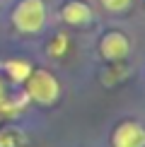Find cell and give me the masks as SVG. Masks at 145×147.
<instances>
[{
  "mask_svg": "<svg viewBox=\"0 0 145 147\" xmlns=\"http://www.w3.org/2000/svg\"><path fill=\"white\" fill-rule=\"evenodd\" d=\"M12 24L24 34H36L46 24V5L44 0H20L12 12Z\"/></svg>",
  "mask_w": 145,
  "mask_h": 147,
  "instance_id": "1",
  "label": "cell"
},
{
  "mask_svg": "<svg viewBox=\"0 0 145 147\" xmlns=\"http://www.w3.org/2000/svg\"><path fill=\"white\" fill-rule=\"evenodd\" d=\"M27 96L39 104H53L60 94V87H58V80L51 75L48 70H32V75L27 80Z\"/></svg>",
  "mask_w": 145,
  "mask_h": 147,
  "instance_id": "2",
  "label": "cell"
},
{
  "mask_svg": "<svg viewBox=\"0 0 145 147\" xmlns=\"http://www.w3.org/2000/svg\"><path fill=\"white\" fill-rule=\"evenodd\" d=\"M114 147H145V128L136 121L121 123L111 135Z\"/></svg>",
  "mask_w": 145,
  "mask_h": 147,
  "instance_id": "3",
  "label": "cell"
},
{
  "mask_svg": "<svg viewBox=\"0 0 145 147\" xmlns=\"http://www.w3.org/2000/svg\"><path fill=\"white\" fill-rule=\"evenodd\" d=\"M99 48H102V56H104L106 60H123L126 56H128L131 44H128V39H126L121 32H109V34L102 36Z\"/></svg>",
  "mask_w": 145,
  "mask_h": 147,
  "instance_id": "4",
  "label": "cell"
},
{
  "mask_svg": "<svg viewBox=\"0 0 145 147\" xmlns=\"http://www.w3.org/2000/svg\"><path fill=\"white\" fill-rule=\"evenodd\" d=\"M60 17H63L68 24H75V27H80V24H87L92 20V10H89L87 3H82V0H70V3L63 5V10H60Z\"/></svg>",
  "mask_w": 145,
  "mask_h": 147,
  "instance_id": "5",
  "label": "cell"
},
{
  "mask_svg": "<svg viewBox=\"0 0 145 147\" xmlns=\"http://www.w3.org/2000/svg\"><path fill=\"white\" fill-rule=\"evenodd\" d=\"M27 92L24 94H20L17 99H10V94L5 92V84H3V80H0V113H15L20 106H24L27 104Z\"/></svg>",
  "mask_w": 145,
  "mask_h": 147,
  "instance_id": "6",
  "label": "cell"
},
{
  "mask_svg": "<svg viewBox=\"0 0 145 147\" xmlns=\"http://www.w3.org/2000/svg\"><path fill=\"white\" fill-rule=\"evenodd\" d=\"M5 70H7L12 82H24V80L32 75V65L27 60H7L5 63Z\"/></svg>",
  "mask_w": 145,
  "mask_h": 147,
  "instance_id": "7",
  "label": "cell"
},
{
  "mask_svg": "<svg viewBox=\"0 0 145 147\" xmlns=\"http://www.w3.org/2000/svg\"><path fill=\"white\" fill-rule=\"evenodd\" d=\"M102 5L106 10H111V12H123L131 5V0H102Z\"/></svg>",
  "mask_w": 145,
  "mask_h": 147,
  "instance_id": "8",
  "label": "cell"
},
{
  "mask_svg": "<svg viewBox=\"0 0 145 147\" xmlns=\"http://www.w3.org/2000/svg\"><path fill=\"white\" fill-rule=\"evenodd\" d=\"M48 51H51V56H60V53L65 51V36H58V39L51 44V48H48Z\"/></svg>",
  "mask_w": 145,
  "mask_h": 147,
  "instance_id": "9",
  "label": "cell"
}]
</instances>
